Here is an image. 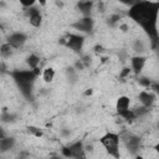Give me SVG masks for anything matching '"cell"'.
Returning a JSON list of instances; mask_svg holds the SVG:
<instances>
[{"label":"cell","mask_w":159,"mask_h":159,"mask_svg":"<svg viewBox=\"0 0 159 159\" xmlns=\"http://www.w3.org/2000/svg\"><path fill=\"white\" fill-rule=\"evenodd\" d=\"M7 73L11 76L12 81L19 87L21 94L27 101H32L34 99L32 87H34V83L37 78L36 73L32 70H15V71H10Z\"/></svg>","instance_id":"7a4b0ae2"},{"label":"cell","mask_w":159,"mask_h":159,"mask_svg":"<svg viewBox=\"0 0 159 159\" xmlns=\"http://www.w3.org/2000/svg\"><path fill=\"white\" fill-rule=\"evenodd\" d=\"M71 26H72L73 29H76L77 31L89 34V32H92V30H93L94 21H93L92 17H82V19L77 20L76 22H73Z\"/></svg>","instance_id":"8992f818"},{"label":"cell","mask_w":159,"mask_h":159,"mask_svg":"<svg viewBox=\"0 0 159 159\" xmlns=\"http://www.w3.org/2000/svg\"><path fill=\"white\" fill-rule=\"evenodd\" d=\"M138 83H139L140 86H143V87H148V88H149L153 82H152L149 78H147V77H139V78H138Z\"/></svg>","instance_id":"603a6c76"},{"label":"cell","mask_w":159,"mask_h":159,"mask_svg":"<svg viewBox=\"0 0 159 159\" xmlns=\"http://www.w3.org/2000/svg\"><path fill=\"white\" fill-rule=\"evenodd\" d=\"M137 159H143V158L142 157H137Z\"/></svg>","instance_id":"e575fe53"},{"label":"cell","mask_w":159,"mask_h":159,"mask_svg":"<svg viewBox=\"0 0 159 159\" xmlns=\"http://www.w3.org/2000/svg\"><path fill=\"white\" fill-rule=\"evenodd\" d=\"M25 12L29 17V21L30 24L34 26V27H40L41 26V22H42V15L40 12V9L36 7L35 5L29 7V9H25Z\"/></svg>","instance_id":"ba28073f"},{"label":"cell","mask_w":159,"mask_h":159,"mask_svg":"<svg viewBox=\"0 0 159 159\" xmlns=\"http://www.w3.org/2000/svg\"><path fill=\"white\" fill-rule=\"evenodd\" d=\"M91 93H92V89H88V91H86V92H84V94H86V96H88V94H91Z\"/></svg>","instance_id":"d6a6232c"},{"label":"cell","mask_w":159,"mask_h":159,"mask_svg":"<svg viewBox=\"0 0 159 159\" xmlns=\"http://www.w3.org/2000/svg\"><path fill=\"white\" fill-rule=\"evenodd\" d=\"M68 150H70V158L72 159H86V150H84V145L81 140L75 142L70 145H67Z\"/></svg>","instance_id":"9c48e42d"},{"label":"cell","mask_w":159,"mask_h":159,"mask_svg":"<svg viewBox=\"0 0 159 159\" xmlns=\"http://www.w3.org/2000/svg\"><path fill=\"white\" fill-rule=\"evenodd\" d=\"M119 20H120V15H118V14H113V15L108 19V24H109L111 26H114V25H117V24L119 22Z\"/></svg>","instance_id":"cb8c5ba5"},{"label":"cell","mask_w":159,"mask_h":159,"mask_svg":"<svg viewBox=\"0 0 159 159\" xmlns=\"http://www.w3.org/2000/svg\"><path fill=\"white\" fill-rule=\"evenodd\" d=\"M12 51H14V48H12L9 43H6V42L0 46V56L4 57V58L10 57V56L12 55Z\"/></svg>","instance_id":"ac0fdd59"},{"label":"cell","mask_w":159,"mask_h":159,"mask_svg":"<svg viewBox=\"0 0 159 159\" xmlns=\"http://www.w3.org/2000/svg\"><path fill=\"white\" fill-rule=\"evenodd\" d=\"M83 68H84V66H83V63L81 62V60L75 63V70H83Z\"/></svg>","instance_id":"83f0119b"},{"label":"cell","mask_w":159,"mask_h":159,"mask_svg":"<svg viewBox=\"0 0 159 159\" xmlns=\"http://www.w3.org/2000/svg\"><path fill=\"white\" fill-rule=\"evenodd\" d=\"M26 63H27V66H29L31 70H35V68L39 67L40 57H39L36 53H31V55L27 56V58H26Z\"/></svg>","instance_id":"9a60e30c"},{"label":"cell","mask_w":159,"mask_h":159,"mask_svg":"<svg viewBox=\"0 0 159 159\" xmlns=\"http://www.w3.org/2000/svg\"><path fill=\"white\" fill-rule=\"evenodd\" d=\"M155 94L153 93V92H148V91H142L139 94H138V99H139V102L142 103V106L143 107H145V108H152V106L154 104V102H155Z\"/></svg>","instance_id":"8fae6325"},{"label":"cell","mask_w":159,"mask_h":159,"mask_svg":"<svg viewBox=\"0 0 159 159\" xmlns=\"http://www.w3.org/2000/svg\"><path fill=\"white\" fill-rule=\"evenodd\" d=\"M27 41V36L24 32H14L7 36L6 43H9L12 48H20L22 47Z\"/></svg>","instance_id":"52a82bcc"},{"label":"cell","mask_w":159,"mask_h":159,"mask_svg":"<svg viewBox=\"0 0 159 159\" xmlns=\"http://www.w3.org/2000/svg\"><path fill=\"white\" fill-rule=\"evenodd\" d=\"M48 159H63V158H61V157H52V158H48Z\"/></svg>","instance_id":"836d02e7"},{"label":"cell","mask_w":159,"mask_h":159,"mask_svg":"<svg viewBox=\"0 0 159 159\" xmlns=\"http://www.w3.org/2000/svg\"><path fill=\"white\" fill-rule=\"evenodd\" d=\"M99 143L103 145V148L111 157H113L116 159L119 158V143H120L119 134L108 132L99 138Z\"/></svg>","instance_id":"3957f363"},{"label":"cell","mask_w":159,"mask_h":159,"mask_svg":"<svg viewBox=\"0 0 159 159\" xmlns=\"http://www.w3.org/2000/svg\"><path fill=\"white\" fill-rule=\"evenodd\" d=\"M27 130H29V133H31L32 135H35V137H37V138H40V137H42V130L40 129V128H37V127H34V125H29L27 127Z\"/></svg>","instance_id":"7402d4cb"},{"label":"cell","mask_w":159,"mask_h":159,"mask_svg":"<svg viewBox=\"0 0 159 159\" xmlns=\"http://www.w3.org/2000/svg\"><path fill=\"white\" fill-rule=\"evenodd\" d=\"M119 29H120L122 31H127V30H128V26H127V25H120Z\"/></svg>","instance_id":"1f68e13d"},{"label":"cell","mask_w":159,"mask_h":159,"mask_svg":"<svg viewBox=\"0 0 159 159\" xmlns=\"http://www.w3.org/2000/svg\"><path fill=\"white\" fill-rule=\"evenodd\" d=\"M6 137V133H5V130L2 129V127H0V139L1 138H5Z\"/></svg>","instance_id":"f546056e"},{"label":"cell","mask_w":159,"mask_h":159,"mask_svg":"<svg viewBox=\"0 0 159 159\" xmlns=\"http://www.w3.org/2000/svg\"><path fill=\"white\" fill-rule=\"evenodd\" d=\"M130 68L129 67H125V68H123V71L120 72V75H119V77L120 78H124V77H127V76H129V73H130Z\"/></svg>","instance_id":"484cf974"},{"label":"cell","mask_w":159,"mask_h":159,"mask_svg":"<svg viewBox=\"0 0 159 159\" xmlns=\"http://www.w3.org/2000/svg\"><path fill=\"white\" fill-rule=\"evenodd\" d=\"M119 137H120V139H123L124 145H125V148L128 149V152L130 154L137 155L139 153V149H140V138L138 135L127 133L125 135H123V137L119 135Z\"/></svg>","instance_id":"5b68a950"},{"label":"cell","mask_w":159,"mask_h":159,"mask_svg":"<svg viewBox=\"0 0 159 159\" xmlns=\"http://www.w3.org/2000/svg\"><path fill=\"white\" fill-rule=\"evenodd\" d=\"M129 106H130V99H129V97H127V96H120V97L117 99V103H116L117 113L120 114V113L128 111V109H129Z\"/></svg>","instance_id":"4fadbf2b"},{"label":"cell","mask_w":159,"mask_h":159,"mask_svg":"<svg viewBox=\"0 0 159 159\" xmlns=\"http://www.w3.org/2000/svg\"><path fill=\"white\" fill-rule=\"evenodd\" d=\"M55 70L52 68V67H47V68H45L43 70V72H42V78H43V81L46 82V83H50V82H52V80L55 78Z\"/></svg>","instance_id":"2e32d148"},{"label":"cell","mask_w":159,"mask_h":159,"mask_svg":"<svg viewBox=\"0 0 159 159\" xmlns=\"http://www.w3.org/2000/svg\"><path fill=\"white\" fill-rule=\"evenodd\" d=\"M9 71H7V66H6V63L4 62V61H0V75H2V73H7Z\"/></svg>","instance_id":"d4e9b609"},{"label":"cell","mask_w":159,"mask_h":159,"mask_svg":"<svg viewBox=\"0 0 159 159\" xmlns=\"http://www.w3.org/2000/svg\"><path fill=\"white\" fill-rule=\"evenodd\" d=\"M132 48H133V51L135 52V53H138V56L140 55V53H143L144 51H145V45H144V42L142 41V40H135L134 42H133V45H132Z\"/></svg>","instance_id":"d6986e66"},{"label":"cell","mask_w":159,"mask_h":159,"mask_svg":"<svg viewBox=\"0 0 159 159\" xmlns=\"http://www.w3.org/2000/svg\"><path fill=\"white\" fill-rule=\"evenodd\" d=\"M17 159H29V153L27 152H20L17 155Z\"/></svg>","instance_id":"4316f807"},{"label":"cell","mask_w":159,"mask_h":159,"mask_svg":"<svg viewBox=\"0 0 159 159\" xmlns=\"http://www.w3.org/2000/svg\"><path fill=\"white\" fill-rule=\"evenodd\" d=\"M149 112V108H145V107H138V108H135V109H133V113H134V117H135V119H138L139 117H143V116H145L147 113Z\"/></svg>","instance_id":"ffe728a7"},{"label":"cell","mask_w":159,"mask_h":159,"mask_svg":"<svg viewBox=\"0 0 159 159\" xmlns=\"http://www.w3.org/2000/svg\"><path fill=\"white\" fill-rule=\"evenodd\" d=\"M61 42L65 46H67L68 48H71L73 52L80 53L83 47V43H84V37L82 35H77V34H68L65 39L61 40Z\"/></svg>","instance_id":"277c9868"},{"label":"cell","mask_w":159,"mask_h":159,"mask_svg":"<svg viewBox=\"0 0 159 159\" xmlns=\"http://www.w3.org/2000/svg\"><path fill=\"white\" fill-rule=\"evenodd\" d=\"M145 62H147V57L145 56H142V55H137L134 57L130 58V70L135 73V75H139L142 72V70L144 68L145 66Z\"/></svg>","instance_id":"30bf717a"},{"label":"cell","mask_w":159,"mask_h":159,"mask_svg":"<svg viewBox=\"0 0 159 159\" xmlns=\"http://www.w3.org/2000/svg\"><path fill=\"white\" fill-rule=\"evenodd\" d=\"M94 51H96V52H102V51H103V47H102L101 45H97V46L94 47Z\"/></svg>","instance_id":"4dcf8cb0"},{"label":"cell","mask_w":159,"mask_h":159,"mask_svg":"<svg viewBox=\"0 0 159 159\" xmlns=\"http://www.w3.org/2000/svg\"><path fill=\"white\" fill-rule=\"evenodd\" d=\"M93 5H94V2H92V1H80L77 4L81 14L83 15V17H91V12H92Z\"/></svg>","instance_id":"5bb4252c"},{"label":"cell","mask_w":159,"mask_h":159,"mask_svg":"<svg viewBox=\"0 0 159 159\" xmlns=\"http://www.w3.org/2000/svg\"><path fill=\"white\" fill-rule=\"evenodd\" d=\"M158 10H159V2L139 1L133 4L128 11L129 17L134 20L137 24H139L149 35L153 47H155L158 43V30H157Z\"/></svg>","instance_id":"6da1fadb"},{"label":"cell","mask_w":159,"mask_h":159,"mask_svg":"<svg viewBox=\"0 0 159 159\" xmlns=\"http://www.w3.org/2000/svg\"><path fill=\"white\" fill-rule=\"evenodd\" d=\"M62 154H63L65 158H70V157H71V155H70V150H68L67 147H63V148H62Z\"/></svg>","instance_id":"f1b7e54d"},{"label":"cell","mask_w":159,"mask_h":159,"mask_svg":"<svg viewBox=\"0 0 159 159\" xmlns=\"http://www.w3.org/2000/svg\"><path fill=\"white\" fill-rule=\"evenodd\" d=\"M0 119H1V122H4V123H12V122H15V120L17 119V116H16L15 113H10V112L4 111L2 114L0 116Z\"/></svg>","instance_id":"e0dca14e"},{"label":"cell","mask_w":159,"mask_h":159,"mask_svg":"<svg viewBox=\"0 0 159 159\" xmlns=\"http://www.w3.org/2000/svg\"><path fill=\"white\" fill-rule=\"evenodd\" d=\"M119 117H122V118H124L125 120H128V122H132V120H134L135 119V117H134V113H133V109H128V111H125V112H123V113H120L119 114Z\"/></svg>","instance_id":"44dd1931"},{"label":"cell","mask_w":159,"mask_h":159,"mask_svg":"<svg viewBox=\"0 0 159 159\" xmlns=\"http://www.w3.org/2000/svg\"><path fill=\"white\" fill-rule=\"evenodd\" d=\"M16 144V140L14 137H5L0 139V153H6L9 150H11Z\"/></svg>","instance_id":"7c38bea8"}]
</instances>
